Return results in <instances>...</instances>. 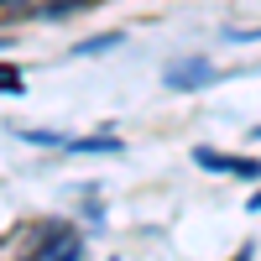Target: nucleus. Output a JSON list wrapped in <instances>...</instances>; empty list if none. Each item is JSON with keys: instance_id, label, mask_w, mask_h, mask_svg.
I'll use <instances>...</instances> for the list:
<instances>
[{"instance_id": "2", "label": "nucleus", "mask_w": 261, "mask_h": 261, "mask_svg": "<svg viewBox=\"0 0 261 261\" xmlns=\"http://www.w3.org/2000/svg\"><path fill=\"white\" fill-rule=\"evenodd\" d=\"M79 256H84L79 230H47V241H42V251L32 261H79Z\"/></svg>"}, {"instance_id": "8", "label": "nucleus", "mask_w": 261, "mask_h": 261, "mask_svg": "<svg viewBox=\"0 0 261 261\" xmlns=\"http://www.w3.org/2000/svg\"><path fill=\"white\" fill-rule=\"evenodd\" d=\"M251 209H261V193H256V199H251Z\"/></svg>"}, {"instance_id": "3", "label": "nucleus", "mask_w": 261, "mask_h": 261, "mask_svg": "<svg viewBox=\"0 0 261 261\" xmlns=\"http://www.w3.org/2000/svg\"><path fill=\"white\" fill-rule=\"evenodd\" d=\"M193 162L199 167H209V172H241V178H261V162H251V157H220V151H209V146H199L193 151Z\"/></svg>"}, {"instance_id": "1", "label": "nucleus", "mask_w": 261, "mask_h": 261, "mask_svg": "<svg viewBox=\"0 0 261 261\" xmlns=\"http://www.w3.org/2000/svg\"><path fill=\"white\" fill-rule=\"evenodd\" d=\"M220 79V68H214L209 58H183V63H172V68L162 73L167 89H204V84Z\"/></svg>"}, {"instance_id": "7", "label": "nucleus", "mask_w": 261, "mask_h": 261, "mask_svg": "<svg viewBox=\"0 0 261 261\" xmlns=\"http://www.w3.org/2000/svg\"><path fill=\"white\" fill-rule=\"evenodd\" d=\"M225 37H230V42H261V27H256V32H241V27H230Z\"/></svg>"}, {"instance_id": "6", "label": "nucleus", "mask_w": 261, "mask_h": 261, "mask_svg": "<svg viewBox=\"0 0 261 261\" xmlns=\"http://www.w3.org/2000/svg\"><path fill=\"white\" fill-rule=\"evenodd\" d=\"M0 89L16 94V89H21V73H16V68H0Z\"/></svg>"}, {"instance_id": "10", "label": "nucleus", "mask_w": 261, "mask_h": 261, "mask_svg": "<svg viewBox=\"0 0 261 261\" xmlns=\"http://www.w3.org/2000/svg\"><path fill=\"white\" fill-rule=\"evenodd\" d=\"M0 47H6V37H0Z\"/></svg>"}, {"instance_id": "9", "label": "nucleus", "mask_w": 261, "mask_h": 261, "mask_svg": "<svg viewBox=\"0 0 261 261\" xmlns=\"http://www.w3.org/2000/svg\"><path fill=\"white\" fill-rule=\"evenodd\" d=\"M0 6H21V0H0Z\"/></svg>"}, {"instance_id": "5", "label": "nucleus", "mask_w": 261, "mask_h": 261, "mask_svg": "<svg viewBox=\"0 0 261 261\" xmlns=\"http://www.w3.org/2000/svg\"><path fill=\"white\" fill-rule=\"evenodd\" d=\"M84 6H94V0H47L37 16H42V21H58V16H68V11H84Z\"/></svg>"}, {"instance_id": "4", "label": "nucleus", "mask_w": 261, "mask_h": 261, "mask_svg": "<svg viewBox=\"0 0 261 261\" xmlns=\"http://www.w3.org/2000/svg\"><path fill=\"white\" fill-rule=\"evenodd\" d=\"M120 42V32H99V37H84V42H73V58H94V53H110Z\"/></svg>"}]
</instances>
